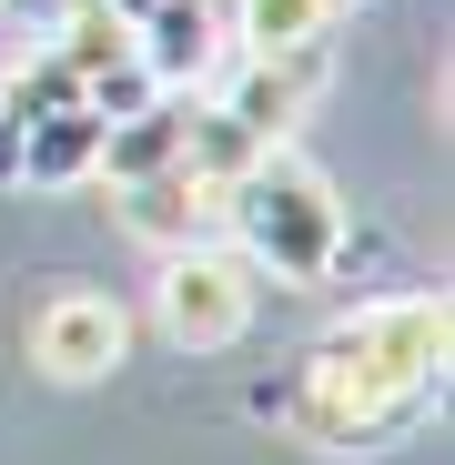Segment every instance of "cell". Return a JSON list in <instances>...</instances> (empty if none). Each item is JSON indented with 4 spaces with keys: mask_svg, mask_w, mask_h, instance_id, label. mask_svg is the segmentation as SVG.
I'll return each mask as SVG.
<instances>
[{
    "mask_svg": "<svg viewBox=\"0 0 455 465\" xmlns=\"http://www.w3.org/2000/svg\"><path fill=\"white\" fill-rule=\"evenodd\" d=\"M102 11H122V21H142V11H152V0H102Z\"/></svg>",
    "mask_w": 455,
    "mask_h": 465,
    "instance_id": "30bf717a",
    "label": "cell"
},
{
    "mask_svg": "<svg viewBox=\"0 0 455 465\" xmlns=\"http://www.w3.org/2000/svg\"><path fill=\"white\" fill-rule=\"evenodd\" d=\"M344 0H233L223 11V41L243 61H283V51H334Z\"/></svg>",
    "mask_w": 455,
    "mask_h": 465,
    "instance_id": "ba28073f",
    "label": "cell"
},
{
    "mask_svg": "<svg viewBox=\"0 0 455 465\" xmlns=\"http://www.w3.org/2000/svg\"><path fill=\"white\" fill-rule=\"evenodd\" d=\"M152 324H163L173 354H233L263 314V273L233 243H183V253H152Z\"/></svg>",
    "mask_w": 455,
    "mask_h": 465,
    "instance_id": "3957f363",
    "label": "cell"
},
{
    "mask_svg": "<svg viewBox=\"0 0 455 465\" xmlns=\"http://www.w3.org/2000/svg\"><path fill=\"white\" fill-rule=\"evenodd\" d=\"M112 213H122L132 243H152V253L223 243V183L193 173V163H163V173H142V183H112Z\"/></svg>",
    "mask_w": 455,
    "mask_h": 465,
    "instance_id": "8992f818",
    "label": "cell"
},
{
    "mask_svg": "<svg viewBox=\"0 0 455 465\" xmlns=\"http://www.w3.org/2000/svg\"><path fill=\"white\" fill-rule=\"evenodd\" d=\"M92 163H102V112H92V102H51V112H31V132H21V183H31V193L92 183Z\"/></svg>",
    "mask_w": 455,
    "mask_h": 465,
    "instance_id": "9c48e42d",
    "label": "cell"
},
{
    "mask_svg": "<svg viewBox=\"0 0 455 465\" xmlns=\"http://www.w3.org/2000/svg\"><path fill=\"white\" fill-rule=\"evenodd\" d=\"M223 243L253 273H273V283H334L344 253H354V223H344L334 183L303 163L293 142H273V152H253V163L223 183Z\"/></svg>",
    "mask_w": 455,
    "mask_h": 465,
    "instance_id": "7a4b0ae2",
    "label": "cell"
},
{
    "mask_svg": "<svg viewBox=\"0 0 455 465\" xmlns=\"http://www.w3.org/2000/svg\"><path fill=\"white\" fill-rule=\"evenodd\" d=\"M324 82H334V51H283V61H243V51H223V71L203 82V102H213L223 122H243V132L273 152V142H293V122L314 112Z\"/></svg>",
    "mask_w": 455,
    "mask_h": 465,
    "instance_id": "5b68a950",
    "label": "cell"
},
{
    "mask_svg": "<svg viewBox=\"0 0 455 465\" xmlns=\"http://www.w3.org/2000/svg\"><path fill=\"white\" fill-rule=\"evenodd\" d=\"M223 0H152V11L132 21V61L152 92H203L223 71Z\"/></svg>",
    "mask_w": 455,
    "mask_h": 465,
    "instance_id": "52a82bcc",
    "label": "cell"
},
{
    "mask_svg": "<svg viewBox=\"0 0 455 465\" xmlns=\"http://www.w3.org/2000/svg\"><path fill=\"white\" fill-rule=\"evenodd\" d=\"M445 293H374L334 314L283 384H263L253 415L314 455H385L445 415Z\"/></svg>",
    "mask_w": 455,
    "mask_h": 465,
    "instance_id": "6da1fadb",
    "label": "cell"
},
{
    "mask_svg": "<svg viewBox=\"0 0 455 465\" xmlns=\"http://www.w3.org/2000/svg\"><path fill=\"white\" fill-rule=\"evenodd\" d=\"M344 11H354V0H344Z\"/></svg>",
    "mask_w": 455,
    "mask_h": 465,
    "instance_id": "8fae6325",
    "label": "cell"
},
{
    "mask_svg": "<svg viewBox=\"0 0 455 465\" xmlns=\"http://www.w3.org/2000/svg\"><path fill=\"white\" fill-rule=\"evenodd\" d=\"M21 344H31V364H41L51 384H102V374L132 364V303L102 293V283H51V293L31 303Z\"/></svg>",
    "mask_w": 455,
    "mask_h": 465,
    "instance_id": "277c9868",
    "label": "cell"
}]
</instances>
